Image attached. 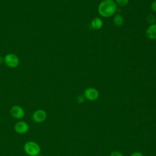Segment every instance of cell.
Segmentation results:
<instances>
[{
  "label": "cell",
  "instance_id": "9",
  "mask_svg": "<svg viewBox=\"0 0 156 156\" xmlns=\"http://www.w3.org/2000/svg\"><path fill=\"white\" fill-rule=\"evenodd\" d=\"M103 21L99 17H95L91 21V26L93 29L98 30L102 27L103 26Z\"/></svg>",
  "mask_w": 156,
  "mask_h": 156
},
{
  "label": "cell",
  "instance_id": "10",
  "mask_svg": "<svg viewBox=\"0 0 156 156\" xmlns=\"http://www.w3.org/2000/svg\"><path fill=\"white\" fill-rule=\"evenodd\" d=\"M113 23L116 26L119 27L124 23V18L120 14H116L113 17Z\"/></svg>",
  "mask_w": 156,
  "mask_h": 156
},
{
  "label": "cell",
  "instance_id": "11",
  "mask_svg": "<svg viewBox=\"0 0 156 156\" xmlns=\"http://www.w3.org/2000/svg\"><path fill=\"white\" fill-rule=\"evenodd\" d=\"M146 21L148 23L152 24H154L155 22L156 21V18L154 15L151 14L146 17Z\"/></svg>",
  "mask_w": 156,
  "mask_h": 156
},
{
  "label": "cell",
  "instance_id": "6",
  "mask_svg": "<svg viewBox=\"0 0 156 156\" xmlns=\"http://www.w3.org/2000/svg\"><path fill=\"white\" fill-rule=\"evenodd\" d=\"M14 129L15 132L19 134H24L28 132L29 126L26 122L24 121H20L15 124Z\"/></svg>",
  "mask_w": 156,
  "mask_h": 156
},
{
  "label": "cell",
  "instance_id": "7",
  "mask_svg": "<svg viewBox=\"0 0 156 156\" xmlns=\"http://www.w3.org/2000/svg\"><path fill=\"white\" fill-rule=\"evenodd\" d=\"M10 115L15 119H22L25 116L24 110L19 105H14L10 109Z\"/></svg>",
  "mask_w": 156,
  "mask_h": 156
},
{
  "label": "cell",
  "instance_id": "2",
  "mask_svg": "<svg viewBox=\"0 0 156 156\" xmlns=\"http://www.w3.org/2000/svg\"><path fill=\"white\" fill-rule=\"evenodd\" d=\"M24 151L26 154L29 156H37L40 154L41 148L37 143L29 141L24 144Z\"/></svg>",
  "mask_w": 156,
  "mask_h": 156
},
{
  "label": "cell",
  "instance_id": "16",
  "mask_svg": "<svg viewBox=\"0 0 156 156\" xmlns=\"http://www.w3.org/2000/svg\"><path fill=\"white\" fill-rule=\"evenodd\" d=\"M130 156H144V155L140 152H134L130 155Z\"/></svg>",
  "mask_w": 156,
  "mask_h": 156
},
{
  "label": "cell",
  "instance_id": "8",
  "mask_svg": "<svg viewBox=\"0 0 156 156\" xmlns=\"http://www.w3.org/2000/svg\"><path fill=\"white\" fill-rule=\"evenodd\" d=\"M146 35L150 40H156V24H151L146 30Z\"/></svg>",
  "mask_w": 156,
  "mask_h": 156
},
{
  "label": "cell",
  "instance_id": "18",
  "mask_svg": "<svg viewBox=\"0 0 156 156\" xmlns=\"http://www.w3.org/2000/svg\"><path fill=\"white\" fill-rule=\"evenodd\" d=\"M37 156H43V155H40V154H39V155H37Z\"/></svg>",
  "mask_w": 156,
  "mask_h": 156
},
{
  "label": "cell",
  "instance_id": "13",
  "mask_svg": "<svg viewBox=\"0 0 156 156\" xmlns=\"http://www.w3.org/2000/svg\"><path fill=\"white\" fill-rule=\"evenodd\" d=\"M110 156H124L123 154L118 151H114L110 153Z\"/></svg>",
  "mask_w": 156,
  "mask_h": 156
},
{
  "label": "cell",
  "instance_id": "14",
  "mask_svg": "<svg viewBox=\"0 0 156 156\" xmlns=\"http://www.w3.org/2000/svg\"><path fill=\"white\" fill-rule=\"evenodd\" d=\"M85 100V97L83 96V95H79L77 96V101L78 103H83L84 102Z\"/></svg>",
  "mask_w": 156,
  "mask_h": 156
},
{
  "label": "cell",
  "instance_id": "3",
  "mask_svg": "<svg viewBox=\"0 0 156 156\" xmlns=\"http://www.w3.org/2000/svg\"><path fill=\"white\" fill-rule=\"evenodd\" d=\"M4 62L10 68H16L20 62L19 58L13 54H8L4 58Z\"/></svg>",
  "mask_w": 156,
  "mask_h": 156
},
{
  "label": "cell",
  "instance_id": "4",
  "mask_svg": "<svg viewBox=\"0 0 156 156\" xmlns=\"http://www.w3.org/2000/svg\"><path fill=\"white\" fill-rule=\"evenodd\" d=\"M83 96L85 99L89 101H93L98 99L99 96V93L98 90L95 88L89 87L84 90Z\"/></svg>",
  "mask_w": 156,
  "mask_h": 156
},
{
  "label": "cell",
  "instance_id": "12",
  "mask_svg": "<svg viewBox=\"0 0 156 156\" xmlns=\"http://www.w3.org/2000/svg\"><path fill=\"white\" fill-rule=\"evenodd\" d=\"M129 0H115V2L117 5L120 7H124L127 5Z\"/></svg>",
  "mask_w": 156,
  "mask_h": 156
},
{
  "label": "cell",
  "instance_id": "15",
  "mask_svg": "<svg viewBox=\"0 0 156 156\" xmlns=\"http://www.w3.org/2000/svg\"><path fill=\"white\" fill-rule=\"evenodd\" d=\"M151 9H152V11L156 12V0L154 1L151 3Z\"/></svg>",
  "mask_w": 156,
  "mask_h": 156
},
{
  "label": "cell",
  "instance_id": "17",
  "mask_svg": "<svg viewBox=\"0 0 156 156\" xmlns=\"http://www.w3.org/2000/svg\"><path fill=\"white\" fill-rule=\"evenodd\" d=\"M3 62H4V58L1 56H0V64H1Z\"/></svg>",
  "mask_w": 156,
  "mask_h": 156
},
{
  "label": "cell",
  "instance_id": "5",
  "mask_svg": "<svg viewBox=\"0 0 156 156\" xmlns=\"http://www.w3.org/2000/svg\"><path fill=\"white\" fill-rule=\"evenodd\" d=\"M46 112L42 109H39L35 111L32 115V119L33 121L36 123H41L44 122L46 120Z\"/></svg>",
  "mask_w": 156,
  "mask_h": 156
},
{
  "label": "cell",
  "instance_id": "1",
  "mask_svg": "<svg viewBox=\"0 0 156 156\" xmlns=\"http://www.w3.org/2000/svg\"><path fill=\"white\" fill-rule=\"evenodd\" d=\"M118 10V5L113 0L102 1L98 8L99 14L104 18H108L114 15Z\"/></svg>",
  "mask_w": 156,
  "mask_h": 156
}]
</instances>
